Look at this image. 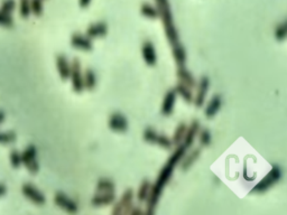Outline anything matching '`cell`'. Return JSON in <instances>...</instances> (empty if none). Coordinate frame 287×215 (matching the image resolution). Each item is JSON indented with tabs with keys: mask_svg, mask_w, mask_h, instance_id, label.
Returning a JSON list of instances; mask_svg holds the SVG:
<instances>
[{
	"mask_svg": "<svg viewBox=\"0 0 287 215\" xmlns=\"http://www.w3.org/2000/svg\"><path fill=\"white\" fill-rule=\"evenodd\" d=\"M186 150L187 149L183 144L176 146L174 152L172 153L171 157L167 160V163L164 165V167L160 170L155 184L152 185L151 193H149V196L146 201L147 206L145 212H146L147 215H153L155 213V210L156 207H157L164 188H165L168 182H170L172 175H173L175 166L178 165L179 161H181L183 159V157L185 156Z\"/></svg>",
	"mask_w": 287,
	"mask_h": 215,
	"instance_id": "cell-1",
	"label": "cell"
},
{
	"mask_svg": "<svg viewBox=\"0 0 287 215\" xmlns=\"http://www.w3.org/2000/svg\"><path fill=\"white\" fill-rule=\"evenodd\" d=\"M156 8L158 10L159 18L162 19L164 30L167 41L170 42L171 45H174L179 42V34L174 24V17L172 13L170 0H155Z\"/></svg>",
	"mask_w": 287,
	"mask_h": 215,
	"instance_id": "cell-2",
	"label": "cell"
},
{
	"mask_svg": "<svg viewBox=\"0 0 287 215\" xmlns=\"http://www.w3.org/2000/svg\"><path fill=\"white\" fill-rule=\"evenodd\" d=\"M283 177V171L282 168L278 166V165L274 164L271 166L270 172L267 174L265 177H264L260 182L251 190V193H265L269 190V188L273 187L275 184H277L279 180Z\"/></svg>",
	"mask_w": 287,
	"mask_h": 215,
	"instance_id": "cell-3",
	"label": "cell"
},
{
	"mask_svg": "<svg viewBox=\"0 0 287 215\" xmlns=\"http://www.w3.org/2000/svg\"><path fill=\"white\" fill-rule=\"evenodd\" d=\"M22 163L25 165V167L32 175H36L40 172V164L37 161V148L35 146L29 145L22 152Z\"/></svg>",
	"mask_w": 287,
	"mask_h": 215,
	"instance_id": "cell-4",
	"label": "cell"
},
{
	"mask_svg": "<svg viewBox=\"0 0 287 215\" xmlns=\"http://www.w3.org/2000/svg\"><path fill=\"white\" fill-rule=\"evenodd\" d=\"M70 79H71L73 91L76 92V93H82V91L84 90L83 74H82L81 63H80V61L78 59H74L71 63Z\"/></svg>",
	"mask_w": 287,
	"mask_h": 215,
	"instance_id": "cell-5",
	"label": "cell"
},
{
	"mask_svg": "<svg viewBox=\"0 0 287 215\" xmlns=\"http://www.w3.org/2000/svg\"><path fill=\"white\" fill-rule=\"evenodd\" d=\"M135 197V193L132 188H128L124 192V194L121 195L119 201L114 204L112 209L113 215H119V214H128V211L132 207V201Z\"/></svg>",
	"mask_w": 287,
	"mask_h": 215,
	"instance_id": "cell-6",
	"label": "cell"
},
{
	"mask_svg": "<svg viewBox=\"0 0 287 215\" xmlns=\"http://www.w3.org/2000/svg\"><path fill=\"white\" fill-rule=\"evenodd\" d=\"M22 192L24 194V196L29 199L30 202H33L36 205H44L46 203V197L42 192L35 187L33 184L26 183L22 187Z\"/></svg>",
	"mask_w": 287,
	"mask_h": 215,
	"instance_id": "cell-7",
	"label": "cell"
},
{
	"mask_svg": "<svg viewBox=\"0 0 287 215\" xmlns=\"http://www.w3.org/2000/svg\"><path fill=\"white\" fill-rule=\"evenodd\" d=\"M54 203L60 207V209L64 210L65 212L70 214H75L78 213L79 211L78 204H76L73 199L68 197L66 194L62 193V192H57V193L54 195Z\"/></svg>",
	"mask_w": 287,
	"mask_h": 215,
	"instance_id": "cell-8",
	"label": "cell"
},
{
	"mask_svg": "<svg viewBox=\"0 0 287 215\" xmlns=\"http://www.w3.org/2000/svg\"><path fill=\"white\" fill-rule=\"evenodd\" d=\"M109 128L114 132H126L128 130V120L120 112H113L108 121Z\"/></svg>",
	"mask_w": 287,
	"mask_h": 215,
	"instance_id": "cell-9",
	"label": "cell"
},
{
	"mask_svg": "<svg viewBox=\"0 0 287 215\" xmlns=\"http://www.w3.org/2000/svg\"><path fill=\"white\" fill-rule=\"evenodd\" d=\"M210 86V79L208 76H202L200 79V82H199L198 86V92L195 98L193 99L194 106L197 108H202L205 102L206 94H208V90Z\"/></svg>",
	"mask_w": 287,
	"mask_h": 215,
	"instance_id": "cell-10",
	"label": "cell"
},
{
	"mask_svg": "<svg viewBox=\"0 0 287 215\" xmlns=\"http://www.w3.org/2000/svg\"><path fill=\"white\" fill-rule=\"evenodd\" d=\"M71 46L76 49H80V51L84 52H90L92 51L93 44L91 38L88 37L87 35L84 36L82 34H73L71 36Z\"/></svg>",
	"mask_w": 287,
	"mask_h": 215,
	"instance_id": "cell-11",
	"label": "cell"
},
{
	"mask_svg": "<svg viewBox=\"0 0 287 215\" xmlns=\"http://www.w3.org/2000/svg\"><path fill=\"white\" fill-rule=\"evenodd\" d=\"M141 55L143 59L148 66H154L157 62V55H156V51L154 47V44L152 42H145L141 46Z\"/></svg>",
	"mask_w": 287,
	"mask_h": 215,
	"instance_id": "cell-12",
	"label": "cell"
},
{
	"mask_svg": "<svg viewBox=\"0 0 287 215\" xmlns=\"http://www.w3.org/2000/svg\"><path fill=\"white\" fill-rule=\"evenodd\" d=\"M108 34V25L105 22H98L94 24H91L87 28L86 35L91 38H99V37H105Z\"/></svg>",
	"mask_w": 287,
	"mask_h": 215,
	"instance_id": "cell-13",
	"label": "cell"
},
{
	"mask_svg": "<svg viewBox=\"0 0 287 215\" xmlns=\"http://www.w3.org/2000/svg\"><path fill=\"white\" fill-rule=\"evenodd\" d=\"M222 97L220 94L213 95L204 109L205 117L208 119H212L213 117H216V114L219 112L221 107H222Z\"/></svg>",
	"mask_w": 287,
	"mask_h": 215,
	"instance_id": "cell-14",
	"label": "cell"
},
{
	"mask_svg": "<svg viewBox=\"0 0 287 215\" xmlns=\"http://www.w3.org/2000/svg\"><path fill=\"white\" fill-rule=\"evenodd\" d=\"M176 92L173 90H168L166 92L165 97H164L163 103H162V108H160V111L164 116H171L174 111V106H175V101H176Z\"/></svg>",
	"mask_w": 287,
	"mask_h": 215,
	"instance_id": "cell-15",
	"label": "cell"
},
{
	"mask_svg": "<svg viewBox=\"0 0 287 215\" xmlns=\"http://www.w3.org/2000/svg\"><path fill=\"white\" fill-rule=\"evenodd\" d=\"M199 130H200V121L199 120H193L191 122L190 126H187L186 133L184 139H183V145L185 146L186 148H190L191 146L193 145L195 138H197Z\"/></svg>",
	"mask_w": 287,
	"mask_h": 215,
	"instance_id": "cell-16",
	"label": "cell"
},
{
	"mask_svg": "<svg viewBox=\"0 0 287 215\" xmlns=\"http://www.w3.org/2000/svg\"><path fill=\"white\" fill-rule=\"evenodd\" d=\"M116 201V194L114 192H110V193H99L91 198V205L94 207L110 205Z\"/></svg>",
	"mask_w": 287,
	"mask_h": 215,
	"instance_id": "cell-17",
	"label": "cell"
},
{
	"mask_svg": "<svg viewBox=\"0 0 287 215\" xmlns=\"http://www.w3.org/2000/svg\"><path fill=\"white\" fill-rule=\"evenodd\" d=\"M56 67L59 71V74L61 79L63 81H66L70 79V72H71V63L68 62L66 56L64 55H57L56 56Z\"/></svg>",
	"mask_w": 287,
	"mask_h": 215,
	"instance_id": "cell-18",
	"label": "cell"
},
{
	"mask_svg": "<svg viewBox=\"0 0 287 215\" xmlns=\"http://www.w3.org/2000/svg\"><path fill=\"white\" fill-rule=\"evenodd\" d=\"M172 54H173L174 61L178 67L185 66V63L187 60V53L184 46L179 43V42L174 45H172Z\"/></svg>",
	"mask_w": 287,
	"mask_h": 215,
	"instance_id": "cell-19",
	"label": "cell"
},
{
	"mask_svg": "<svg viewBox=\"0 0 287 215\" xmlns=\"http://www.w3.org/2000/svg\"><path fill=\"white\" fill-rule=\"evenodd\" d=\"M176 76H177L179 82L185 84L186 86L190 87V89H193V87L197 86V80H195L194 75L187 70V68H185V66L177 68Z\"/></svg>",
	"mask_w": 287,
	"mask_h": 215,
	"instance_id": "cell-20",
	"label": "cell"
},
{
	"mask_svg": "<svg viewBox=\"0 0 287 215\" xmlns=\"http://www.w3.org/2000/svg\"><path fill=\"white\" fill-rule=\"evenodd\" d=\"M174 91L176 92V94H178L179 97L184 100L186 103H192L193 102L194 97H193L192 90H191L189 86H186L185 84H183L181 82L177 83V84H176Z\"/></svg>",
	"mask_w": 287,
	"mask_h": 215,
	"instance_id": "cell-21",
	"label": "cell"
},
{
	"mask_svg": "<svg viewBox=\"0 0 287 215\" xmlns=\"http://www.w3.org/2000/svg\"><path fill=\"white\" fill-rule=\"evenodd\" d=\"M83 86L84 89L88 91H93L94 87L97 86V75H95L94 71L91 70V68H88V70L84 72Z\"/></svg>",
	"mask_w": 287,
	"mask_h": 215,
	"instance_id": "cell-22",
	"label": "cell"
},
{
	"mask_svg": "<svg viewBox=\"0 0 287 215\" xmlns=\"http://www.w3.org/2000/svg\"><path fill=\"white\" fill-rule=\"evenodd\" d=\"M152 185H153L152 182L148 179H144L143 182H141L140 186L138 188V192H137V199H138V202L143 203L147 201L149 193H151V190H152Z\"/></svg>",
	"mask_w": 287,
	"mask_h": 215,
	"instance_id": "cell-23",
	"label": "cell"
},
{
	"mask_svg": "<svg viewBox=\"0 0 287 215\" xmlns=\"http://www.w3.org/2000/svg\"><path fill=\"white\" fill-rule=\"evenodd\" d=\"M95 188L99 193H110V192H114L116 190V184L109 178H101L98 180Z\"/></svg>",
	"mask_w": 287,
	"mask_h": 215,
	"instance_id": "cell-24",
	"label": "cell"
},
{
	"mask_svg": "<svg viewBox=\"0 0 287 215\" xmlns=\"http://www.w3.org/2000/svg\"><path fill=\"white\" fill-rule=\"evenodd\" d=\"M186 129H187V125L185 122H181L178 124L177 127H176L173 138H172V143L175 146H178L183 143V139H184L185 133H186Z\"/></svg>",
	"mask_w": 287,
	"mask_h": 215,
	"instance_id": "cell-25",
	"label": "cell"
},
{
	"mask_svg": "<svg viewBox=\"0 0 287 215\" xmlns=\"http://www.w3.org/2000/svg\"><path fill=\"white\" fill-rule=\"evenodd\" d=\"M140 14L148 19L159 18V14H158L157 8H156V6H153L151 5V3H147V2H145L140 6Z\"/></svg>",
	"mask_w": 287,
	"mask_h": 215,
	"instance_id": "cell-26",
	"label": "cell"
},
{
	"mask_svg": "<svg viewBox=\"0 0 287 215\" xmlns=\"http://www.w3.org/2000/svg\"><path fill=\"white\" fill-rule=\"evenodd\" d=\"M201 155V148H195L194 150L189 153V156L181 163V168L183 171H187L192 165L198 160L199 157Z\"/></svg>",
	"mask_w": 287,
	"mask_h": 215,
	"instance_id": "cell-27",
	"label": "cell"
},
{
	"mask_svg": "<svg viewBox=\"0 0 287 215\" xmlns=\"http://www.w3.org/2000/svg\"><path fill=\"white\" fill-rule=\"evenodd\" d=\"M44 0H30V11L36 17H40L43 15L44 11Z\"/></svg>",
	"mask_w": 287,
	"mask_h": 215,
	"instance_id": "cell-28",
	"label": "cell"
},
{
	"mask_svg": "<svg viewBox=\"0 0 287 215\" xmlns=\"http://www.w3.org/2000/svg\"><path fill=\"white\" fill-rule=\"evenodd\" d=\"M287 35V22H283L281 24H278L275 28V38L278 42H283L286 40Z\"/></svg>",
	"mask_w": 287,
	"mask_h": 215,
	"instance_id": "cell-29",
	"label": "cell"
},
{
	"mask_svg": "<svg viewBox=\"0 0 287 215\" xmlns=\"http://www.w3.org/2000/svg\"><path fill=\"white\" fill-rule=\"evenodd\" d=\"M32 14L30 11V0H19V15L22 18H28Z\"/></svg>",
	"mask_w": 287,
	"mask_h": 215,
	"instance_id": "cell-30",
	"label": "cell"
},
{
	"mask_svg": "<svg viewBox=\"0 0 287 215\" xmlns=\"http://www.w3.org/2000/svg\"><path fill=\"white\" fill-rule=\"evenodd\" d=\"M17 134L14 131L0 132V145H10L16 141Z\"/></svg>",
	"mask_w": 287,
	"mask_h": 215,
	"instance_id": "cell-31",
	"label": "cell"
},
{
	"mask_svg": "<svg viewBox=\"0 0 287 215\" xmlns=\"http://www.w3.org/2000/svg\"><path fill=\"white\" fill-rule=\"evenodd\" d=\"M200 131V130H199ZM199 139H200V144L202 146H204V147H208L211 144L212 141V136H211V132H210L209 129H202L200 132H199Z\"/></svg>",
	"mask_w": 287,
	"mask_h": 215,
	"instance_id": "cell-32",
	"label": "cell"
},
{
	"mask_svg": "<svg viewBox=\"0 0 287 215\" xmlns=\"http://www.w3.org/2000/svg\"><path fill=\"white\" fill-rule=\"evenodd\" d=\"M158 134L159 133L156 132V130H154L153 128H146L144 130L143 138H144L145 141H147V143L156 145V141H157Z\"/></svg>",
	"mask_w": 287,
	"mask_h": 215,
	"instance_id": "cell-33",
	"label": "cell"
},
{
	"mask_svg": "<svg viewBox=\"0 0 287 215\" xmlns=\"http://www.w3.org/2000/svg\"><path fill=\"white\" fill-rule=\"evenodd\" d=\"M9 159H10V165L13 168H19L22 166V153L19 152L16 149H13V150L10 151V156H9Z\"/></svg>",
	"mask_w": 287,
	"mask_h": 215,
	"instance_id": "cell-34",
	"label": "cell"
},
{
	"mask_svg": "<svg viewBox=\"0 0 287 215\" xmlns=\"http://www.w3.org/2000/svg\"><path fill=\"white\" fill-rule=\"evenodd\" d=\"M0 26L7 27V28L14 26V18L11 14H7L5 11L0 10Z\"/></svg>",
	"mask_w": 287,
	"mask_h": 215,
	"instance_id": "cell-35",
	"label": "cell"
},
{
	"mask_svg": "<svg viewBox=\"0 0 287 215\" xmlns=\"http://www.w3.org/2000/svg\"><path fill=\"white\" fill-rule=\"evenodd\" d=\"M156 145H158L159 147H162L164 149H171L172 146H173V143H172V139H170L165 134H158L157 141H156Z\"/></svg>",
	"mask_w": 287,
	"mask_h": 215,
	"instance_id": "cell-36",
	"label": "cell"
},
{
	"mask_svg": "<svg viewBox=\"0 0 287 215\" xmlns=\"http://www.w3.org/2000/svg\"><path fill=\"white\" fill-rule=\"evenodd\" d=\"M16 9V1L15 0H3L0 6V10L5 11L7 14H11Z\"/></svg>",
	"mask_w": 287,
	"mask_h": 215,
	"instance_id": "cell-37",
	"label": "cell"
},
{
	"mask_svg": "<svg viewBox=\"0 0 287 215\" xmlns=\"http://www.w3.org/2000/svg\"><path fill=\"white\" fill-rule=\"evenodd\" d=\"M128 214H132V215H143V214H146V212H145L144 210H141L140 207H138V206H133L132 205V209H130L129 211H128Z\"/></svg>",
	"mask_w": 287,
	"mask_h": 215,
	"instance_id": "cell-38",
	"label": "cell"
},
{
	"mask_svg": "<svg viewBox=\"0 0 287 215\" xmlns=\"http://www.w3.org/2000/svg\"><path fill=\"white\" fill-rule=\"evenodd\" d=\"M92 0H79V6L81 8H88L90 6V3Z\"/></svg>",
	"mask_w": 287,
	"mask_h": 215,
	"instance_id": "cell-39",
	"label": "cell"
},
{
	"mask_svg": "<svg viewBox=\"0 0 287 215\" xmlns=\"http://www.w3.org/2000/svg\"><path fill=\"white\" fill-rule=\"evenodd\" d=\"M7 193V187L3 184H0V197L3 196Z\"/></svg>",
	"mask_w": 287,
	"mask_h": 215,
	"instance_id": "cell-40",
	"label": "cell"
},
{
	"mask_svg": "<svg viewBox=\"0 0 287 215\" xmlns=\"http://www.w3.org/2000/svg\"><path fill=\"white\" fill-rule=\"evenodd\" d=\"M5 119H6V114H5V112H3V111L0 110V125H1L2 122L5 121Z\"/></svg>",
	"mask_w": 287,
	"mask_h": 215,
	"instance_id": "cell-41",
	"label": "cell"
}]
</instances>
